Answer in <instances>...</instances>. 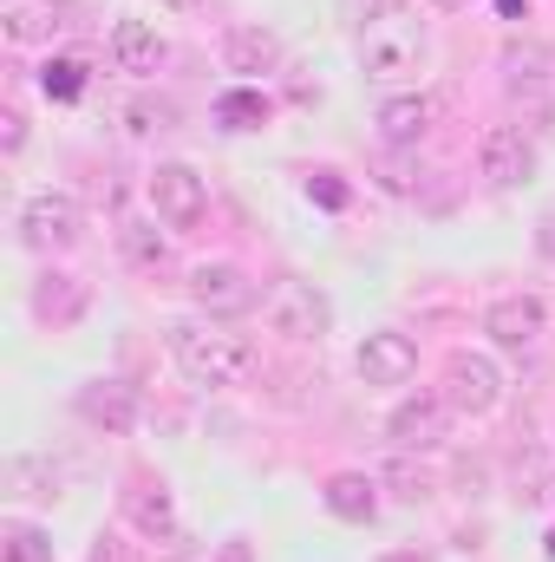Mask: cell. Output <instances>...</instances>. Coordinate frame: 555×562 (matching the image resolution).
<instances>
[{"label": "cell", "mask_w": 555, "mask_h": 562, "mask_svg": "<svg viewBox=\"0 0 555 562\" xmlns=\"http://www.w3.org/2000/svg\"><path fill=\"white\" fill-rule=\"evenodd\" d=\"M170 360H177V373H183L190 386H203V393H236V386H249L256 367H262L256 340H249V334H229V327H216V321H177V327H170Z\"/></svg>", "instance_id": "1"}, {"label": "cell", "mask_w": 555, "mask_h": 562, "mask_svg": "<svg viewBox=\"0 0 555 562\" xmlns=\"http://www.w3.org/2000/svg\"><path fill=\"white\" fill-rule=\"evenodd\" d=\"M360 66L366 79H412L424 66V20H418L406 0H366V20H360Z\"/></svg>", "instance_id": "2"}, {"label": "cell", "mask_w": 555, "mask_h": 562, "mask_svg": "<svg viewBox=\"0 0 555 562\" xmlns=\"http://www.w3.org/2000/svg\"><path fill=\"white\" fill-rule=\"evenodd\" d=\"M262 314H269V327H275L281 340H294V347H320L333 334V301L314 281H294V276L262 294Z\"/></svg>", "instance_id": "3"}, {"label": "cell", "mask_w": 555, "mask_h": 562, "mask_svg": "<svg viewBox=\"0 0 555 562\" xmlns=\"http://www.w3.org/2000/svg\"><path fill=\"white\" fill-rule=\"evenodd\" d=\"M86 236V210H79V196H66V190H33L26 203H20V249H33V256H59V249H72Z\"/></svg>", "instance_id": "4"}, {"label": "cell", "mask_w": 555, "mask_h": 562, "mask_svg": "<svg viewBox=\"0 0 555 562\" xmlns=\"http://www.w3.org/2000/svg\"><path fill=\"white\" fill-rule=\"evenodd\" d=\"M444 406L464 419H484L503 406V367L490 353H451L444 360Z\"/></svg>", "instance_id": "5"}, {"label": "cell", "mask_w": 555, "mask_h": 562, "mask_svg": "<svg viewBox=\"0 0 555 562\" xmlns=\"http://www.w3.org/2000/svg\"><path fill=\"white\" fill-rule=\"evenodd\" d=\"M144 190H150V210H157L163 229H196L209 216V183L190 164H157Z\"/></svg>", "instance_id": "6"}, {"label": "cell", "mask_w": 555, "mask_h": 562, "mask_svg": "<svg viewBox=\"0 0 555 562\" xmlns=\"http://www.w3.org/2000/svg\"><path fill=\"white\" fill-rule=\"evenodd\" d=\"M477 177L490 190H523L536 177V144L523 138V125H490L477 138Z\"/></svg>", "instance_id": "7"}, {"label": "cell", "mask_w": 555, "mask_h": 562, "mask_svg": "<svg viewBox=\"0 0 555 562\" xmlns=\"http://www.w3.org/2000/svg\"><path fill=\"white\" fill-rule=\"evenodd\" d=\"M190 301L209 314V321H236V314H249L256 301H262V288L242 276L236 262H203V269H190Z\"/></svg>", "instance_id": "8"}, {"label": "cell", "mask_w": 555, "mask_h": 562, "mask_svg": "<svg viewBox=\"0 0 555 562\" xmlns=\"http://www.w3.org/2000/svg\"><path fill=\"white\" fill-rule=\"evenodd\" d=\"M543 327H550L543 294H503V301L484 307V334H490V347H503V353H530V347L543 340Z\"/></svg>", "instance_id": "9"}, {"label": "cell", "mask_w": 555, "mask_h": 562, "mask_svg": "<svg viewBox=\"0 0 555 562\" xmlns=\"http://www.w3.org/2000/svg\"><path fill=\"white\" fill-rule=\"evenodd\" d=\"M360 380L366 386H406L418 373V340L412 334H399V327H380V334H366L360 340Z\"/></svg>", "instance_id": "10"}, {"label": "cell", "mask_w": 555, "mask_h": 562, "mask_svg": "<svg viewBox=\"0 0 555 562\" xmlns=\"http://www.w3.org/2000/svg\"><path fill=\"white\" fill-rule=\"evenodd\" d=\"M72 413L92 431H105V438H125L138 425V386H125V380H86L79 400H72Z\"/></svg>", "instance_id": "11"}, {"label": "cell", "mask_w": 555, "mask_h": 562, "mask_svg": "<svg viewBox=\"0 0 555 562\" xmlns=\"http://www.w3.org/2000/svg\"><path fill=\"white\" fill-rule=\"evenodd\" d=\"M444 431H451V406H444V393H418V400H406V406L386 419L393 451H438Z\"/></svg>", "instance_id": "12"}, {"label": "cell", "mask_w": 555, "mask_h": 562, "mask_svg": "<svg viewBox=\"0 0 555 562\" xmlns=\"http://www.w3.org/2000/svg\"><path fill=\"white\" fill-rule=\"evenodd\" d=\"M163 59H170V40L157 33V20H138V13H118V20H112V66H118V72L150 79Z\"/></svg>", "instance_id": "13"}, {"label": "cell", "mask_w": 555, "mask_h": 562, "mask_svg": "<svg viewBox=\"0 0 555 562\" xmlns=\"http://www.w3.org/2000/svg\"><path fill=\"white\" fill-rule=\"evenodd\" d=\"M380 144L386 150H418V144L431 138V125H438V99L431 92H399V99H386L380 105Z\"/></svg>", "instance_id": "14"}, {"label": "cell", "mask_w": 555, "mask_h": 562, "mask_svg": "<svg viewBox=\"0 0 555 562\" xmlns=\"http://www.w3.org/2000/svg\"><path fill=\"white\" fill-rule=\"evenodd\" d=\"M275 66H281V33L275 26H262V20H236V26L223 33V72L256 79V72H275Z\"/></svg>", "instance_id": "15"}, {"label": "cell", "mask_w": 555, "mask_h": 562, "mask_svg": "<svg viewBox=\"0 0 555 562\" xmlns=\"http://www.w3.org/2000/svg\"><path fill=\"white\" fill-rule=\"evenodd\" d=\"M125 517L138 524L150 543H157V537L177 543V504H170V484H163V477H150V471L132 477V491H125Z\"/></svg>", "instance_id": "16"}, {"label": "cell", "mask_w": 555, "mask_h": 562, "mask_svg": "<svg viewBox=\"0 0 555 562\" xmlns=\"http://www.w3.org/2000/svg\"><path fill=\"white\" fill-rule=\"evenodd\" d=\"M320 504H327V517H340V524H373V517H380V484H373L366 471H340V477H327Z\"/></svg>", "instance_id": "17"}, {"label": "cell", "mask_w": 555, "mask_h": 562, "mask_svg": "<svg viewBox=\"0 0 555 562\" xmlns=\"http://www.w3.org/2000/svg\"><path fill=\"white\" fill-rule=\"evenodd\" d=\"M86 307H92V288L72 276H39V288H33V314L53 321V327H72Z\"/></svg>", "instance_id": "18"}, {"label": "cell", "mask_w": 555, "mask_h": 562, "mask_svg": "<svg viewBox=\"0 0 555 562\" xmlns=\"http://www.w3.org/2000/svg\"><path fill=\"white\" fill-rule=\"evenodd\" d=\"M503 86L523 92V99H536V92L550 86V46H536V40H510V46H503Z\"/></svg>", "instance_id": "19"}, {"label": "cell", "mask_w": 555, "mask_h": 562, "mask_svg": "<svg viewBox=\"0 0 555 562\" xmlns=\"http://www.w3.org/2000/svg\"><path fill=\"white\" fill-rule=\"evenodd\" d=\"M269 92H256V86H229L223 99H216V125L223 132H262L269 125Z\"/></svg>", "instance_id": "20"}, {"label": "cell", "mask_w": 555, "mask_h": 562, "mask_svg": "<svg viewBox=\"0 0 555 562\" xmlns=\"http://www.w3.org/2000/svg\"><path fill=\"white\" fill-rule=\"evenodd\" d=\"M59 477H66V464H53V458H13L7 464L13 497H59Z\"/></svg>", "instance_id": "21"}, {"label": "cell", "mask_w": 555, "mask_h": 562, "mask_svg": "<svg viewBox=\"0 0 555 562\" xmlns=\"http://www.w3.org/2000/svg\"><path fill=\"white\" fill-rule=\"evenodd\" d=\"M118 249H125V262H132V269H163V262H170V236H157V229L138 223V216H132V223H118Z\"/></svg>", "instance_id": "22"}, {"label": "cell", "mask_w": 555, "mask_h": 562, "mask_svg": "<svg viewBox=\"0 0 555 562\" xmlns=\"http://www.w3.org/2000/svg\"><path fill=\"white\" fill-rule=\"evenodd\" d=\"M0 562H53V537L39 524L13 517V524H0Z\"/></svg>", "instance_id": "23"}, {"label": "cell", "mask_w": 555, "mask_h": 562, "mask_svg": "<svg viewBox=\"0 0 555 562\" xmlns=\"http://www.w3.org/2000/svg\"><path fill=\"white\" fill-rule=\"evenodd\" d=\"M39 86H46V99H79L86 92V59H46Z\"/></svg>", "instance_id": "24"}, {"label": "cell", "mask_w": 555, "mask_h": 562, "mask_svg": "<svg viewBox=\"0 0 555 562\" xmlns=\"http://www.w3.org/2000/svg\"><path fill=\"white\" fill-rule=\"evenodd\" d=\"M125 125H132V132H163V125H170V105H125Z\"/></svg>", "instance_id": "25"}, {"label": "cell", "mask_w": 555, "mask_h": 562, "mask_svg": "<svg viewBox=\"0 0 555 562\" xmlns=\"http://www.w3.org/2000/svg\"><path fill=\"white\" fill-rule=\"evenodd\" d=\"M307 196H314V203H327V210H347V183H340V177H327V170H320V177H307Z\"/></svg>", "instance_id": "26"}, {"label": "cell", "mask_w": 555, "mask_h": 562, "mask_svg": "<svg viewBox=\"0 0 555 562\" xmlns=\"http://www.w3.org/2000/svg\"><path fill=\"white\" fill-rule=\"evenodd\" d=\"M0 125H7V132H0V144H7V157H13V150L26 144V119H20V112L7 105V112H0Z\"/></svg>", "instance_id": "27"}, {"label": "cell", "mask_w": 555, "mask_h": 562, "mask_svg": "<svg viewBox=\"0 0 555 562\" xmlns=\"http://www.w3.org/2000/svg\"><path fill=\"white\" fill-rule=\"evenodd\" d=\"M86 562H125V543H118V537H99V543H92V557Z\"/></svg>", "instance_id": "28"}, {"label": "cell", "mask_w": 555, "mask_h": 562, "mask_svg": "<svg viewBox=\"0 0 555 562\" xmlns=\"http://www.w3.org/2000/svg\"><path fill=\"white\" fill-rule=\"evenodd\" d=\"M216 562H256V550H249V543H242V537H229V543H223V550H216Z\"/></svg>", "instance_id": "29"}, {"label": "cell", "mask_w": 555, "mask_h": 562, "mask_svg": "<svg viewBox=\"0 0 555 562\" xmlns=\"http://www.w3.org/2000/svg\"><path fill=\"white\" fill-rule=\"evenodd\" d=\"M386 562H424V557H418V550H406V557H386Z\"/></svg>", "instance_id": "30"}, {"label": "cell", "mask_w": 555, "mask_h": 562, "mask_svg": "<svg viewBox=\"0 0 555 562\" xmlns=\"http://www.w3.org/2000/svg\"><path fill=\"white\" fill-rule=\"evenodd\" d=\"M431 7H444V13H451V7H464V0H431Z\"/></svg>", "instance_id": "31"}, {"label": "cell", "mask_w": 555, "mask_h": 562, "mask_svg": "<svg viewBox=\"0 0 555 562\" xmlns=\"http://www.w3.org/2000/svg\"><path fill=\"white\" fill-rule=\"evenodd\" d=\"M163 7H196V0H163Z\"/></svg>", "instance_id": "32"}]
</instances>
